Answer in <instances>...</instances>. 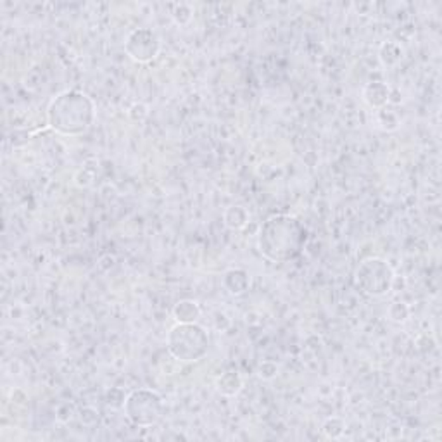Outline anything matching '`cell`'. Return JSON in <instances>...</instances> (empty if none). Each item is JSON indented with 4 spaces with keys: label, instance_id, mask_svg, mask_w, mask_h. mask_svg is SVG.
<instances>
[{
    "label": "cell",
    "instance_id": "cell-1",
    "mask_svg": "<svg viewBox=\"0 0 442 442\" xmlns=\"http://www.w3.org/2000/svg\"><path fill=\"white\" fill-rule=\"evenodd\" d=\"M308 232L291 214H275L261 225L258 233L259 252L273 263H289L301 256Z\"/></svg>",
    "mask_w": 442,
    "mask_h": 442
},
{
    "label": "cell",
    "instance_id": "cell-2",
    "mask_svg": "<svg viewBox=\"0 0 442 442\" xmlns=\"http://www.w3.org/2000/svg\"><path fill=\"white\" fill-rule=\"evenodd\" d=\"M95 121V104L80 90H66L50 100L47 123L55 133L78 137L87 133Z\"/></svg>",
    "mask_w": 442,
    "mask_h": 442
},
{
    "label": "cell",
    "instance_id": "cell-3",
    "mask_svg": "<svg viewBox=\"0 0 442 442\" xmlns=\"http://www.w3.org/2000/svg\"><path fill=\"white\" fill-rule=\"evenodd\" d=\"M170 354L184 363L200 361L209 351V336L199 323H177L166 339Z\"/></svg>",
    "mask_w": 442,
    "mask_h": 442
},
{
    "label": "cell",
    "instance_id": "cell-4",
    "mask_svg": "<svg viewBox=\"0 0 442 442\" xmlns=\"http://www.w3.org/2000/svg\"><path fill=\"white\" fill-rule=\"evenodd\" d=\"M125 415L133 425L152 427L161 422L165 415V401L158 391L152 389H137L130 392L125 399Z\"/></svg>",
    "mask_w": 442,
    "mask_h": 442
},
{
    "label": "cell",
    "instance_id": "cell-5",
    "mask_svg": "<svg viewBox=\"0 0 442 442\" xmlns=\"http://www.w3.org/2000/svg\"><path fill=\"white\" fill-rule=\"evenodd\" d=\"M356 287L370 297H382L392 291L394 270L385 259L368 258L359 263L354 273Z\"/></svg>",
    "mask_w": 442,
    "mask_h": 442
},
{
    "label": "cell",
    "instance_id": "cell-6",
    "mask_svg": "<svg viewBox=\"0 0 442 442\" xmlns=\"http://www.w3.org/2000/svg\"><path fill=\"white\" fill-rule=\"evenodd\" d=\"M125 52L132 61L147 64L161 52V39L151 28H137L125 40Z\"/></svg>",
    "mask_w": 442,
    "mask_h": 442
},
{
    "label": "cell",
    "instance_id": "cell-7",
    "mask_svg": "<svg viewBox=\"0 0 442 442\" xmlns=\"http://www.w3.org/2000/svg\"><path fill=\"white\" fill-rule=\"evenodd\" d=\"M363 99L371 109H384L391 100V88L384 81H371L363 88Z\"/></svg>",
    "mask_w": 442,
    "mask_h": 442
},
{
    "label": "cell",
    "instance_id": "cell-8",
    "mask_svg": "<svg viewBox=\"0 0 442 442\" xmlns=\"http://www.w3.org/2000/svg\"><path fill=\"white\" fill-rule=\"evenodd\" d=\"M223 287L232 296L246 294L251 287V275L242 268H232L223 277Z\"/></svg>",
    "mask_w": 442,
    "mask_h": 442
},
{
    "label": "cell",
    "instance_id": "cell-9",
    "mask_svg": "<svg viewBox=\"0 0 442 442\" xmlns=\"http://www.w3.org/2000/svg\"><path fill=\"white\" fill-rule=\"evenodd\" d=\"M242 387H244V380H242V377H240L239 371H235V370L225 371V373L216 378V391L220 392L221 396L233 397L242 391Z\"/></svg>",
    "mask_w": 442,
    "mask_h": 442
},
{
    "label": "cell",
    "instance_id": "cell-10",
    "mask_svg": "<svg viewBox=\"0 0 442 442\" xmlns=\"http://www.w3.org/2000/svg\"><path fill=\"white\" fill-rule=\"evenodd\" d=\"M200 313H202V310L192 299L180 301L173 308V318L177 319V323H197V319L200 318Z\"/></svg>",
    "mask_w": 442,
    "mask_h": 442
},
{
    "label": "cell",
    "instance_id": "cell-11",
    "mask_svg": "<svg viewBox=\"0 0 442 442\" xmlns=\"http://www.w3.org/2000/svg\"><path fill=\"white\" fill-rule=\"evenodd\" d=\"M247 221L249 214L242 206H230L226 207L225 213H223V223H225L226 228L233 230V232L242 230L244 226L247 225Z\"/></svg>",
    "mask_w": 442,
    "mask_h": 442
},
{
    "label": "cell",
    "instance_id": "cell-12",
    "mask_svg": "<svg viewBox=\"0 0 442 442\" xmlns=\"http://www.w3.org/2000/svg\"><path fill=\"white\" fill-rule=\"evenodd\" d=\"M403 47L396 42H385L384 46L380 47V52H378V57H380L382 64L387 66V68H392V66L399 64L401 59H403Z\"/></svg>",
    "mask_w": 442,
    "mask_h": 442
},
{
    "label": "cell",
    "instance_id": "cell-13",
    "mask_svg": "<svg viewBox=\"0 0 442 442\" xmlns=\"http://www.w3.org/2000/svg\"><path fill=\"white\" fill-rule=\"evenodd\" d=\"M323 434H325L329 439H339V437H343L344 430H345V423L343 418L339 417H330L325 420V423H323Z\"/></svg>",
    "mask_w": 442,
    "mask_h": 442
},
{
    "label": "cell",
    "instance_id": "cell-14",
    "mask_svg": "<svg viewBox=\"0 0 442 442\" xmlns=\"http://www.w3.org/2000/svg\"><path fill=\"white\" fill-rule=\"evenodd\" d=\"M387 315L392 322L404 323L408 318H410V308H408V304L396 301V303H392L391 306H389Z\"/></svg>",
    "mask_w": 442,
    "mask_h": 442
},
{
    "label": "cell",
    "instance_id": "cell-15",
    "mask_svg": "<svg viewBox=\"0 0 442 442\" xmlns=\"http://www.w3.org/2000/svg\"><path fill=\"white\" fill-rule=\"evenodd\" d=\"M258 375L261 378H265V380H271V378H275L278 375V366L277 363L273 361H263L261 365L258 366Z\"/></svg>",
    "mask_w": 442,
    "mask_h": 442
}]
</instances>
